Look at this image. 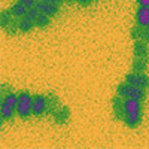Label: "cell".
Wrapping results in <instances>:
<instances>
[{
	"mask_svg": "<svg viewBox=\"0 0 149 149\" xmlns=\"http://www.w3.org/2000/svg\"><path fill=\"white\" fill-rule=\"evenodd\" d=\"M10 10H12V14H14V17H15L17 19H19V18H22V17H26V14H27L29 9L18 0V2H15L14 5L10 6Z\"/></svg>",
	"mask_w": 149,
	"mask_h": 149,
	"instance_id": "15",
	"label": "cell"
},
{
	"mask_svg": "<svg viewBox=\"0 0 149 149\" xmlns=\"http://www.w3.org/2000/svg\"><path fill=\"white\" fill-rule=\"evenodd\" d=\"M17 103H18V94L12 91L2 94V98H0V119H2V124L5 121H10L14 115H17Z\"/></svg>",
	"mask_w": 149,
	"mask_h": 149,
	"instance_id": "2",
	"label": "cell"
},
{
	"mask_svg": "<svg viewBox=\"0 0 149 149\" xmlns=\"http://www.w3.org/2000/svg\"><path fill=\"white\" fill-rule=\"evenodd\" d=\"M136 24L140 27H149V8L139 6L136 10Z\"/></svg>",
	"mask_w": 149,
	"mask_h": 149,
	"instance_id": "9",
	"label": "cell"
},
{
	"mask_svg": "<svg viewBox=\"0 0 149 149\" xmlns=\"http://www.w3.org/2000/svg\"><path fill=\"white\" fill-rule=\"evenodd\" d=\"M45 2H51V3H55V5H61L64 0H45Z\"/></svg>",
	"mask_w": 149,
	"mask_h": 149,
	"instance_id": "23",
	"label": "cell"
},
{
	"mask_svg": "<svg viewBox=\"0 0 149 149\" xmlns=\"http://www.w3.org/2000/svg\"><path fill=\"white\" fill-rule=\"evenodd\" d=\"M31 115H33V95L29 91H19L17 103V116L26 121Z\"/></svg>",
	"mask_w": 149,
	"mask_h": 149,
	"instance_id": "3",
	"label": "cell"
},
{
	"mask_svg": "<svg viewBox=\"0 0 149 149\" xmlns=\"http://www.w3.org/2000/svg\"><path fill=\"white\" fill-rule=\"evenodd\" d=\"M125 82L134 85V86H139L142 90H149V76L145 72H131L125 76Z\"/></svg>",
	"mask_w": 149,
	"mask_h": 149,
	"instance_id": "5",
	"label": "cell"
},
{
	"mask_svg": "<svg viewBox=\"0 0 149 149\" xmlns=\"http://www.w3.org/2000/svg\"><path fill=\"white\" fill-rule=\"evenodd\" d=\"M116 94L121 95L122 98H136L139 102H143L146 98V90H142L139 86H134L128 82H122L118 85Z\"/></svg>",
	"mask_w": 149,
	"mask_h": 149,
	"instance_id": "4",
	"label": "cell"
},
{
	"mask_svg": "<svg viewBox=\"0 0 149 149\" xmlns=\"http://www.w3.org/2000/svg\"><path fill=\"white\" fill-rule=\"evenodd\" d=\"M70 119V109L67 106H60L55 113L52 115V121L57 124V125H66Z\"/></svg>",
	"mask_w": 149,
	"mask_h": 149,
	"instance_id": "8",
	"label": "cell"
},
{
	"mask_svg": "<svg viewBox=\"0 0 149 149\" xmlns=\"http://www.w3.org/2000/svg\"><path fill=\"white\" fill-rule=\"evenodd\" d=\"M36 8L39 9L42 14H46L51 18L57 17L60 14V5H55V3H51V2H45V0H39L36 3Z\"/></svg>",
	"mask_w": 149,
	"mask_h": 149,
	"instance_id": "7",
	"label": "cell"
},
{
	"mask_svg": "<svg viewBox=\"0 0 149 149\" xmlns=\"http://www.w3.org/2000/svg\"><path fill=\"white\" fill-rule=\"evenodd\" d=\"M142 40H145L146 43H149V27H143V33H142Z\"/></svg>",
	"mask_w": 149,
	"mask_h": 149,
	"instance_id": "21",
	"label": "cell"
},
{
	"mask_svg": "<svg viewBox=\"0 0 149 149\" xmlns=\"http://www.w3.org/2000/svg\"><path fill=\"white\" fill-rule=\"evenodd\" d=\"M148 69V58L134 57L133 60V72H145Z\"/></svg>",
	"mask_w": 149,
	"mask_h": 149,
	"instance_id": "17",
	"label": "cell"
},
{
	"mask_svg": "<svg viewBox=\"0 0 149 149\" xmlns=\"http://www.w3.org/2000/svg\"><path fill=\"white\" fill-rule=\"evenodd\" d=\"M15 19H17V18L14 17V14H12L10 8H9V9H3L2 14H0V27L5 30V29L9 26V24H12Z\"/></svg>",
	"mask_w": 149,
	"mask_h": 149,
	"instance_id": "13",
	"label": "cell"
},
{
	"mask_svg": "<svg viewBox=\"0 0 149 149\" xmlns=\"http://www.w3.org/2000/svg\"><path fill=\"white\" fill-rule=\"evenodd\" d=\"M48 98L45 94H33V116L42 118L46 115Z\"/></svg>",
	"mask_w": 149,
	"mask_h": 149,
	"instance_id": "6",
	"label": "cell"
},
{
	"mask_svg": "<svg viewBox=\"0 0 149 149\" xmlns=\"http://www.w3.org/2000/svg\"><path fill=\"white\" fill-rule=\"evenodd\" d=\"M36 27V24L33 19L27 18V17H22L18 19V29H19V33H30L33 29Z\"/></svg>",
	"mask_w": 149,
	"mask_h": 149,
	"instance_id": "14",
	"label": "cell"
},
{
	"mask_svg": "<svg viewBox=\"0 0 149 149\" xmlns=\"http://www.w3.org/2000/svg\"><path fill=\"white\" fill-rule=\"evenodd\" d=\"M46 98H48V106H46V115L52 116L55 113V110L60 107V102H58V97L52 93L46 94Z\"/></svg>",
	"mask_w": 149,
	"mask_h": 149,
	"instance_id": "12",
	"label": "cell"
},
{
	"mask_svg": "<svg viewBox=\"0 0 149 149\" xmlns=\"http://www.w3.org/2000/svg\"><path fill=\"white\" fill-rule=\"evenodd\" d=\"M19 2H21L24 6H26L27 9H30V8H34V6H36V3H37L36 0H19Z\"/></svg>",
	"mask_w": 149,
	"mask_h": 149,
	"instance_id": "19",
	"label": "cell"
},
{
	"mask_svg": "<svg viewBox=\"0 0 149 149\" xmlns=\"http://www.w3.org/2000/svg\"><path fill=\"white\" fill-rule=\"evenodd\" d=\"M134 57L139 58H149V48L145 40H134V48H133Z\"/></svg>",
	"mask_w": 149,
	"mask_h": 149,
	"instance_id": "10",
	"label": "cell"
},
{
	"mask_svg": "<svg viewBox=\"0 0 149 149\" xmlns=\"http://www.w3.org/2000/svg\"><path fill=\"white\" fill-rule=\"evenodd\" d=\"M78 2V5L79 6H82V8H86V6H90V5H93L95 0H76Z\"/></svg>",
	"mask_w": 149,
	"mask_h": 149,
	"instance_id": "20",
	"label": "cell"
},
{
	"mask_svg": "<svg viewBox=\"0 0 149 149\" xmlns=\"http://www.w3.org/2000/svg\"><path fill=\"white\" fill-rule=\"evenodd\" d=\"M66 3H73V2H76V0H64Z\"/></svg>",
	"mask_w": 149,
	"mask_h": 149,
	"instance_id": "24",
	"label": "cell"
},
{
	"mask_svg": "<svg viewBox=\"0 0 149 149\" xmlns=\"http://www.w3.org/2000/svg\"><path fill=\"white\" fill-rule=\"evenodd\" d=\"M39 14H40V10H39V9H37V8L34 6V8H30V9L27 10V14H26V17L34 21V19L37 18V15H39Z\"/></svg>",
	"mask_w": 149,
	"mask_h": 149,
	"instance_id": "18",
	"label": "cell"
},
{
	"mask_svg": "<svg viewBox=\"0 0 149 149\" xmlns=\"http://www.w3.org/2000/svg\"><path fill=\"white\" fill-rule=\"evenodd\" d=\"M137 5L139 6H148L149 8V0H137Z\"/></svg>",
	"mask_w": 149,
	"mask_h": 149,
	"instance_id": "22",
	"label": "cell"
},
{
	"mask_svg": "<svg viewBox=\"0 0 149 149\" xmlns=\"http://www.w3.org/2000/svg\"><path fill=\"white\" fill-rule=\"evenodd\" d=\"M112 109H113V116L118 121H122V115H124V98L121 95H115L112 100Z\"/></svg>",
	"mask_w": 149,
	"mask_h": 149,
	"instance_id": "11",
	"label": "cell"
},
{
	"mask_svg": "<svg viewBox=\"0 0 149 149\" xmlns=\"http://www.w3.org/2000/svg\"><path fill=\"white\" fill-rule=\"evenodd\" d=\"M34 24H36L37 29H46V27L51 26V17L40 12V14L37 15V18L34 19Z\"/></svg>",
	"mask_w": 149,
	"mask_h": 149,
	"instance_id": "16",
	"label": "cell"
},
{
	"mask_svg": "<svg viewBox=\"0 0 149 149\" xmlns=\"http://www.w3.org/2000/svg\"><path fill=\"white\" fill-rule=\"evenodd\" d=\"M143 112H142V102L136 98H124V115L122 121L128 128H137L142 122Z\"/></svg>",
	"mask_w": 149,
	"mask_h": 149,
	"instance_id": "1",
	"label": "cell"
}]
</instances>
